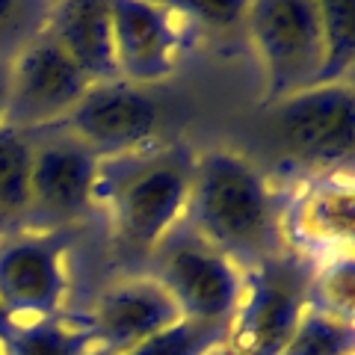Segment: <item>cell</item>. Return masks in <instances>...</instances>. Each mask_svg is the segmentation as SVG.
Here are the masks:
<instances>
[{"instance_id":"cell-23","label":"cell","mask_w":355,"mask_h":355,"mask_svg":"<svg viewBox=\"0 0 355 355\" xmlns=\"http://www.w3.org/2000/svg\"><path fill=\"white\" fill-rule=\"evenodd\" d=\"M12 329H15V323H12V320H9V314L3 311V305H0V340H3V338L9 335V331H12Z\"/></svg>"},{"instance_id":"cell-19","label":"cell","mask_w":355,"mask_h":355,"mask_svg":"<svg viewBox=\"0 0 355 355\" xmlns=\"http://www.w3.org/2000/svg\"><path fill=\"white\" fill-rule=\"evenodd\" d=\"M308 302L329 314L355 320V258H335L311 270Z\"/></svg>"},{"instance_id":"cell-8","label":"cell","mask_w":355,"mask_h":355,"mask_svg":"<svg viewBox=\"0 0 355 355\" xmlns=\"http://www.w3.org/2000/svg\"><path fill=\"white\" fill-rule=\"evenodd\" d=\"M275 130L287 148L314 172H352L355 89L323 83L284 98L275 107Z\"/></svg>"},{"instance_id":"cell-13","label":"cell","mask_w":355,"mask_h":355,"mask_svg":"<svg viewBox=\"0 0 355 355\" xmlns=\"http://www.w3.org/2000/svg\"><path fill=\"white\" fill-rule=\"evenodd\" d=\"M92 355H119L181 323V311L154 275H128L95 296L83 314Z\"/></svg>"},{"instance_id":"cell-3","label":"cell","mask_w":355,"mask_h":355,"mask_svg":"<svg viewBox=\"0 0 355 355\" xmlns=\"http://www.w3.org/2000/svg\"><path fill=\"white\" fill-rule=\"evenodd\" d=\"M240 24L261 69V107L317 86L323 65L320 6L308 0H261L243 6Z\"/></svg>"},{"instance_id":"cell-2","label":"cell","mask_w":355,"mask_h":355,"mask_svg":"<svg viewBox=\"0 0 355 355\" xmlns=\"http://www.w3.org/2000/svg\"><path fill=\"white\" fill-rule=\"evenodd\" d=\"M193 169L196 148L178 139H154L104 157L95 172L92 214L98 210L121 243L151 254L184 219Z\"/></svg>"},{"instance_id":"cell-11","label":"cell","mask_w":355,"mask_h":355,"mask_svg":"<svg viewBox=\"0 0 355 355\" xmlns=\"http://www.w3.org/2000/svg\"><path fill=\"white\" fill-rule=\"evenodd\" d=\"M89 86L92 83L44 30L9 62V104L3 125L21 133L57 128Z\"/></svg>"},{"instance_id":"cell-17","label":"cell","mask_w":355,"mask_h":355,"mask_svg":"<svg viewBox=\"0 0 355 355\" xmlns=\"http://www.w3.org/2000/svg\"><path fill=\"white\" fill-rule=\"evenodd\" d=\"M282 355H355V320L308 302Z\"/></svg>"},{"instance_id":"cell-14","label":"cell","mask_w":355,"mask_h":355,"mask_svg":"<svg viewBox=\"0 0 355 355\" xmlns=\"http://www.w3.org/2000/svg\"><path fill=\"white\" fill-rule=\"evenodd\" d=\"M44 30H48V36L65 51V57L77 65V71L92 86L119 80L110 3H98V0L51 3L48 27Z\"/></svg>"},{"instance_id":"cell-7","label":"cell","mask_w":355,"mask_h":355,"mask_svg":"<svg viewBox=\"0 0 355 355\" xmlns=\"http://www.w3.org/2000/svg\"><path fill=\"white\" fill-rule=\"evenodd\" d=\"M113 21V53L119 80L148 89L181 69L198 24L187 6L175 3H110Z\"/></svg>"},{"instance_id":"cell-5","label":"cell","mask_w":355,"mask_h":355,"mask_svg":"<svg viewBox=\"0 0 355 355\" xmlns=\"http://www.w3.org/2000/svg\"><path fill=\"white\" fill-rule=\"evenodd\" d=\"M154 279L172 296L181 320L228 326L243 291V270L181 219L154 246Z\"/></svg>"},{"instance_id":"cell-25","label":"cell","mask_w":355,"mask_h":355,"mask_svg":"<svg viewBox=\"0 0 355 355\" xmlns=\"http://www.w3.org/2000/svg\"><path fill=\"white\" fill-rule=\"evenodd\" d=\"M0 355H3V352H0Z\"/></svg>"},{"instance_id":"cell-22","label":"cell","mask_w":355,"mask_h":355,"mask_svg":"<svg viewBox=\"0 0 355 355\" xmlns=\"http://www.w3.org/2000/svg\"><path fill=\"white\" fill-rule=\"evenodd\" d=\"M6 104H9V62L0 60V128L6 119Z\"/></svg>"},{"instance_id":"cell-18","label":"cell","mask_w":355,"mask_h":355,"mask_svg":"<svg viewBox=\"0 0 355 355\" xmlns=\"http://www.w3.org/2000/svg\"><path fill=\"white\" fill-rule=\"evenodd\" d=\"M320 6V39H323V65L317 86L323 83H352L355 69V30L349 3H317Z\"/></svg>"},{"instance_id":"cell-9","label":"cell","mask_w":355,"mask_h":355,"mask_svg":"<svg viewBox=\"0 0 355 355\" xmlns=\"http://www.w3.org/2000/svg\"><path fill=\"white\" fill-rule=\"evenodd\" d=\"M287 252L311 266L352 254L355 184L352 172H311L282 198Z\"/></svg>"},{"instance_id":"cell-24","label":"cell","mask_w":355,"mask_h":355,"mask_svg":"<svg viewBox=\"0 0 355 355\" xmlns=\"http://www.w3.org/2000/svg\"><path fill=\"white\" fill-rule=\"evenodd\" d=\"M207 355H234V352H231V349L225 347V343H219V347H216V349H210Z\"/></svg>"},{"instance_id":"cell-16","label":"cell","mask_w":355,"mask_h":355,"mask_svg":"<svg viewBox=\"0 0 355 355\" xmlns=\"http://www.w3.org/2000/svg\"><path fill=\"white\" fill-rule=\"evenodd\" d=\"M3 355H89L92 335L83 314H60L42 323L15 326L0 340Z\"/></svg>"},{"instance_id":"cell-6","label":"cell","mask_w":355,"mask_h":355,"mask_svg":"<svg viewBox=\"0 0 355 355\" xmlns=\"http://www.w3.org/2000/svg\"><path fill=\"white\" fill-rule=\"evenodd\" d=\"M69 231L21 225L0 231V305L15 326L65 314L71 293Z\"/></svg>"},{"instance_id":"cell-12","label":"cell","mask_w":355,"mask_h":355,"mask_svg":"<svg viewBox=\"0 0 355 355\" xmlns=\"http://www.w3.org/2000/svg\"><path fill=\"white\" fill-rule=\"evenodd\" d=\"M57 128L69 130L104 160L160 139V110L146 89L110 80L89 86Z\"/></svg>"},{"instance_id":"cell-15","label":"cell","mask_w":355,"mask_h":355,"mask_svg":"<svg viewBox=\"0 0 355 355\" xmlns=\"http://www.w3.org/2000/svg\"><path fill=\"white\" fill-rule=\"evenodd\" d=\"M30 133L0 128V231L27 225L30 219Z\"/></svg>"},{"instance_id":"cell-21","label":"cell","mask_w":355,"mask_h":355,"mask_svg":"<svg viewBox=\"0 0 355 355\" xmlns=\"http://www.w3.org/2000/svg\"><path fill=\"white\" fill-rule=\"evenodd\" d=\"M222 340H225V329L222 326H202V323L181 320L178 326L166 329L163 335L139 343V347H133L128 352H119V355H207Z\"/></svg>"},{"instance_id":"cell-10","label":"cell","mask_w":355,"mask_h":355,"mask_svg":"<svg viewBox=\"0 0 355 355\" xmlns=\"http://www.w3.org/2000/svg\"><path fill=\"white\" fill-rule=\"evenodd\" d=\"M30 219L36 228H62L92 214V187L101 157L62 128L30 133Z\"/></svg>"},{"instance_id":"cell-4","label":"cell","mask_w":355,"mask_h":355,"mask_svg":"<svg viewBox=\"0 0 355 355\" xmlns=\"http://www.w3.org/2000/svg\"><path fill=\"white\" fill-rule=\"evenodd\" d=\"M311 270L299 254L282 252L243 272V291L222 343L234 355H282L308 308Z\"/></svg>"},{"instance_id":"cell-20","label":"cell","mask_w":355,"mask_h":355,"mask_svg":"<svg viewBox=\"0 0 355 355\" xmlns=\"http://www.w3.org/2000/svg\"><path fill=\"white\" fill-rule=\"evenodd\" d=\"M51 3L44 0H0V60L12 62L48 27Z\"/></svg>"},{"instance_id":"cell-1","label":"cell","mask_w":355,"mask_h":355,"mask_svg":"<svg viewBox=\"0 0 355 355\" xmlns=\"http://www.w3.org/2000/svg\"><path fill=\"white\" fill-rule=\"evenodd\" d=\"M282 198L246 154L225 146L202 148L196 151L184 222L246 272L272 254L287 252Z\"/></svg>"}]
</instances>
